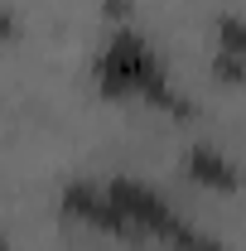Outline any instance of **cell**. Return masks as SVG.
Masks as SVG:
<instances>
[{
    "instance_id": "277c9868",
    "label": "cell",
    "mask_w": 246,
    "mask_h": 251,
    "mask_svg": "<svg viewBox=\"0 0 246 251\" xmlns=\"http://www.w3.org/2000/svg\"><path fill=\"white\" fill-rule=\"evenodd\" d=\"M184 174L193 179V184L213 188V193H237V188H242V169L232 164V155H222V150H217V145H208V140L188 145Z\"/></svg>"
},
{
    "instance_id": "7a4b0ae2",
    "label": "cell",
    "mask_w": 246,
    "mask_h": 251,
    "mask_svg": "<svg viewBox=\"0 0 246 251\" xmlns=\"http://www.w3.org/2000/svg\"><path fill=\"white\" fill-rule=\"evenodd\" d=\"M106 193H111V203L121 208V218L130 222L135 237H159V242H169V237L188 222L184 213H179L154 184H145V179L116 174V179H106Z\"/></svg>"
},
{
    "instance_id": "6da1fadb",
    "label": "cell",
    "mask_w": 246,
    "mask_h": 251,
    "mask_svg": "<svg viewBox=\"0 0 246 251\" xmlns=\"http://www.w3.org/2000/svg\"><path fill=\"white\" fill-rule=\"evenodd\" d=\"M97 92L106 101H145V106L169 111V116H193V101L169 82L154 44L130 25H121L106 39V49L97 58Z\"/></svg>"
},
{
    "instance_id": "5b68a950",
    "label": "cell",
    "mask_w": 246,
    "mask_h": 251,
    "mask_svg": "<svg viewBox=\"0 0 246 251\" xmlns=\"http://www.w3.org/2000/svg\"><path fill=\"white\" fill-rule=\"evenodd\" d=\"M217 53H242L246 58V29L237 15H222L217 20Z\"/></svg>"
},
{
    "instance_id": "8992f818",
    "label": "cell",
    "mask_w": 246,
    "mask_h": 251,
    "mask_svg": "<svg viewBox=\"0 0 246 251\" xmlns=\"http://www.w3.org/2000/svg\"><path fill=\"white\" fill-rule=\"evenodd\" d=\"M15 34H20V20H15V10H5V5H0V44H5V39H15Z\"/></svg>"
},
{
    "instance_id": "52a82bcc",
    "label": "cell",
    "mask_w": 246,
    "mask_h": 251,
    "mask_svg": "<svg viewBox=\"0 0 246 251\" xmlns=\"http://www.w3.org/2000/svg\"><path fill=\"white\" fill-rule=\"evenodd\" d=\"M0 251H10V247H5V237H0Z\"/></svg>"
},
{
    "instance_id": "3957f363",
    "label": "cell",
    "mask_w": 246,
    "mask_h": 251,
    "mask_svg": "<svg viewBox=\"0 0 246 251\" xmlns=\"http://www.w3.org/2000/svg\"><path fill=\"white\" fill-rule=\"evenodd\" d=\"M58 208L68 222H82L92 232H106V237H135L130 222L121 218V208L111 203L106 184H92V179H73V184L58 193Z\"/></svg>"
}]
</instances>
